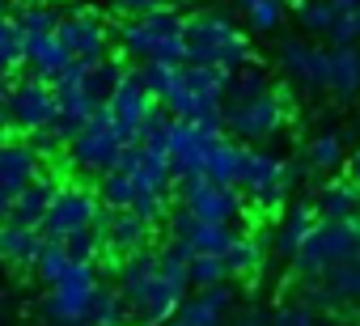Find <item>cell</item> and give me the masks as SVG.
Masks as SVG:
<instances>
[{"instance_id": "cb8c5ba5", "label": "cell", "mask_w": 360, "mask_h": 326, "mask_svg": "<svg viewBox=\"0 0 360 326\" xmlns=\"http://www.w3.org/2000/svg\"><path fill=\"white\" fill-rule=\"evenodd\" d=\"M318 221H352L360 216V183L356 178H335L314 195Z\"/></svg>"}, {"instance_id": "db71d44e", "label": "cell", "mask_w": 360, "mask_h": 326, "mask_svg": "<svg viewBox=\"0 0 360 326\" xmlns=\"http://www.w3.org/2000/svg\"><path fill=\"white\" fill-rule=\"evenodd\" d=\"M9 5H13V0H0V13H9Z\"/></svg>"}, {"instance_id": "f5cc1de1", "label": "cell", "mask_w": 360, "mask_h": 326, "mask_svg": "<svg viewBox=\"0 0 360 326\" xmlns=\"http://www.w3.org/2000/svg\"><path fill=\"white\" fill-rule=\"evenodd\" d=\"M233 5H238V9H242V13H246V9H250V5H255V0H233Z\"/></svg>"}, {"instance_id": "f907efd6", "label": "cell", "mask_w": 360, "mask_h": 326, "mask_svg": "<svg viewBox=\"0 0 360 326\" xmlns=\"http://www.w3.org/2000/svg\"><path fill=\"white\" fill-rule=\"evenodd\" d=\"M347 174H352V178H356V183H360V152H356V157H352V161H347Z\"/></svg>"}, {"instance_id": "7bdbcfd3", "label": "cell", "mask_w": 360, "mask_h": 326, "mask_svg": "<svg viewBox=\"0 0 360 326\" xmlns=\"http://www.w3.org/2000/svg\"><path fill=\"white\" fill-rule=\"evenodd\" d=\"M326 39H330V47H356V39H360V26H356V13H339Z\"/></svg>"}, {"instance_id": "11a10c76", "label": "cell", "mask_w": 360, "mask_h": 326, "mask_svg": "<svg viewBox=\"0 0 360 326\" xmlns=\"http://www.w3.org/2000/svg\"><path fill=\"white\" fill-rule=\"evenodd\" d=\"M68 326H89V322H68Z\"/></svg>"}, {"instance_id": "2e32d148", "label": "cell", "mask_w": 360, "mask_h": 326, "mask_svg": "<svg viewBox=\"0 0 360 326\" xmlns=\"http://www.w3.org/2000/svg\"><path fill=\"white\" fill-rule=\"evenodd\" d=\"M153 229H157V225H148V221L136 216L131 208H106V212L98 216L102 246H106V254H110L115 263L127 259V254L148 250V246H153Z\"/></svg>"}, {"instance_id": "f1b7e54d", "label": "cell", "mask_w": 360, "mask_h": 326, "mask_svg": "<svg viewBox=\"0 0 360 326\" xmlns=\"http://www.w3.org/2000/svg\"><path fill=\"white\" fill-rule=\"evenodd\" d=\"M89 326H131V309H127V301H123V292L119 288H106V284H98V292H94V305H89V318H85Z\"/></svg>"}, {"instance_id": "f6af8a7d", "label": "cell", "mask_w": 360, "mask_h": 326, "mask_svg": "<svg viewBox=\"0 0 360 326\" xmlns=\"http://www.w3.org/2000/svg\"><path fill=\"white\" fill-rule=\"evenodd\" d=\"M229 326H271V318H267L263 309H246V313H242V318H233Z\"/></svg>"}, {"instance_id": "4316f807", "label": "cell", "mask_w": 360, "mask_h": 326, "mask_svg": "<svg viewBox=\"0 0 360 326\" xmlns=\"http://www.w3.org/2000/svg\"><path fill=\"white\" fill-rule=\"evenodd\" d=\"M330 93L339 102H352L360 93V47H335L330 51Z\"/></svg>"}, {"instance_id": "c3c4849f", "label": "cell", "mask_w": 360, "mask_h": 326, "mask_svg": "<svg viewBox=\"0 0 360 326\" xmlns=\"http://www.w3.org/2000/svg\"><path fill=\"white\" fill-rule=\"evenodd\" d=\"M9 131H13V119H9V110H0V144L9 140Z\"/></svg>"}, {"instance_id": "816d5d0a", "label": "cell", "mask_w": 360, "mask_h": 326, "mask_svg": "<svg viewBox=\"0 0 360 326\" xmlns=\"http://www.w3.org/2000/svg\"><path fill=\"white\" fill-rule=\"evenodd\" d=\"M284 5H288V9H297V13H301V9H305V5H314V0H284Z\"/></svg>"}, {"instance_id": "836d02e7", "label": "cell", "mask_w": 360, "mask_h": 326, "mask_svg": "<svg viewBox=\"0 0 360 326\" xmlns=\"http://www.w3.org/2000/svg\"><path fill=\"white\" fill-rule=\"evenodd\" d=\"M136 178L127 174V170H110V174H102V187H98V200L106 204V208H131L136 204Z\"/></svg>"}, {"instance_id": "ac0fdd59", "label": "cell", "mask_w": 360, "mask_h": 326, "mask_svg": "<svg viewBox=\"0 0 360 326\" xmlns=\"http://www.w3.org/2000/svg\"><path fill=\"white\" fill-rule=\"evenodd\" d=\"M238 305V288L225 280V284H212V288H195L183 309H178V322L183 326H229V313Z\"/></svg>"}, {"instance_id": "e0dca14e", "label": "cell", "mask_w": 360, "mask_h": 326, "mask_svg": "<svg viewBox=\"0 0 360 326\" xmlns=\"http://www.w3.org/2000/svg\"><path fill=\"white\" fill-rule=\"evenodd\" d=\"M119 170H127L140 191H157V195L174 191V166H169V152L165 148H148V144L131 140L123 148V157H119Z\"/></svg>"}, {"instance_id": "4fadbf2b", "label": "cell", "mask_w": 360, "mask_h": 326, "mask_svg": "<svg viewBox=\"0 0 360 326\" xmlns=\"http://www.w3.org/2000/svg\"><path fill=\"white\" fill-rule=\"evenodd\" d=\"M225 140V123H191V119H174L169 131V166L178 174H204L208 152Z\"/></svg>"}, {"instance_id": "d6a6232c", "label": "cell", "mask_w": 360, "mask_h": 326, "mask_svg": "<svg viewBox=\"0 0 360 326\" xmlns=\"http://www.w3.org/2000/svg\"><path fill=\"white\" fill-rule=\"evenodd\" d=\"M305 161H309V170H339L343 166V140L335 136V131H322V136H314L309 140V148H305Z\"/></svg>"}, {"instance_id": "d6986e66", "label": "cell", "mask_w": 360, "mask_h": 326, "mask_svg": "<svg viewBox=\"0 0 360 326\" xmlns=\"http://www.w3.org/2000/svg\"><path fill=\"white\" fill-rule=\"evenodd\" d=\"M43 174V152L34 140H5L0 144V191L18 195Z\"/></svg>"}, {"instance_id": "6da1fadb", "label": "cell", "mask_w": 360, "mask_h": 326, "mask_svg": "<svg viewBox=\"0 0 360 326\" xmlns=\"http://www.w3.org/2000/svg\"><path fill=\"white\" fill-rule=\"evenodd\" d=\"M255 43L250 34L221 9H200L187 18V64H208L221 72H238L255 64Z\"/></svg>"}, {"instance_id": "8fae6325", "label": "cell", "mask_w": 360, "mask_h": 326, "mask_svg": "<svg viewBox=\"0 0 360 326\" xmlns=\"http://www.w3.org/2000/svg\"><path fill=\"white\" fill-rule=\"evenodd\" d=\"M56 39H60L64 51H68L72 60H81V64H102V60H110V26H106L102 13L89 9V5H72V9L60 18Z\"/></svg>"}, {"instance_id": "6f0895ef", "label": "cell", "mask_w": 360, "mask_h": 326, "mask_svg": "<svg viewBox=\"0 0 360 326\" xmlns=\"http://www.w3.org/2000/svg\"><path fill=\"white\" fill-rule=\"evenodd\" d=\"M356 26H360V9H356Z\"/></svg>"}, {"instance_id": "e575fe53", "label": "cell", "mask_w": 360, "mask_h": 326, "mask_svg": "<svg viewBox=\"0 0 360 326\" xmlns=\"http://www.w3.org/2000/svg\"><path fill=\"white\" fill-rule=\"evenodd\" d=\"M169 131H174V115L157 102L153 110H148V119H144V127H140V144H148V148H165L169 152Z\"/></svg>"}, {"instance_id": "30bf717a", "label": "cell", "mask_w": 360, "mask_h": 326, "mask_svg": "<svg viewBox=\"0 0 360 326\" xmlns=\"http://www.w3.org/2000/svg\"><path fill=\"white\" fill-rule=\"evenodd\" d=\"M297 301H305L309 309H326V313L360 309V254L347 263H335L330 271L314 280H297Z\"/></svg>"}, {"instance_id": "9a60e30c", "label": "cell", "mask_w": 360, "mask_h": 326, "mask_svg": "<svg viewBox=\"0 0 360 326\" xmlns=\"http://www.w3.org/2000/svg\"><path fill=\"white\" fill-rule=\"evenodd\" d=\"M276 60H280V72L292 85L309 89V93H322V89L330 93V51H322L314 43H301V39H284Z\"/></svg>"}, {"instance_id": "74e56055", "label": "cell", "mask_w": 360, "mask_h": 326, "mask_svg": "<svg viewBox=\"0 0 360 326\" xmlns=\"http://www.w3.org/2000/svg\"><path fill=\"white\" fill-rule=\"evenodd\" d=\"M187 275H191V288H212V284H225L229 280L221 254H195L191 267H187Z\"/></svg>"}, {"instance_id": "9f6ffc18", "label": "cell", "mask_w": 360, "mask_h": 326, "mask_svg": "<svg viewBox=\"0 0 360 326\" xmlns=\"http://www.w3.org/2000/svg\"><path fill=\"white\" fill-rule=\"evenodd\" d=\"M169 326H183V322H178V318H174V322H169Z\"/></svg>"}, {"instance_id": "7a4b0ae2", "label": "cell", "mask_w": 360, "mask_h": 326, "mask_svg": "<svg viewBox=\"0 0 360 326\" xmlns=\"http://www.w3.org/2000/svg\"><path fill=\"white\" fill-rule=\"evenodd\" d=\"M119 51L136 64H187V18L178 9H153L119 26Z\"/></svg>"}, {"instance_id": "681fc988", "label": "cell", "mask_w": 360, "mask_h": 326, "mask_svg": "<svg viewBox=\"0 0 360 326\" xmlns=\"http://www.w3.org/2000/svg\"><path fill=\"white\" fill-rule=\"evenodd\" d=\"M330 5H335L339 13H356V9H360V0H330Z\"/></svg>"}, {"instance_id": "f546056e", "label": "cell", "mask_w": 360, "mask_h": 326, "mask_svg": "<svg viewBox=\"0 0 360 326\" xmlns=\"http://www.w3.org/2000/svg\"><path fill=\"white\" fill-rule=\"evenodd\" d=\"M18 68H26V30L13 13H0V72L13 77Z\"/></svg>"}, {"instance_id": "ffe728a7", "label": "cell", "mask_w": 360, "mask_h": 326, "mask_svg": "<svg viewBox=\"0 0 360 326\" xmlns=\"http://www.w3.org/2000/svg\"><path fill=\"white\" fill-rule=\"evenodd\" d=\"M157 106V98L127 72L123 77V85L110 93V102H106V110H110V119H115V127L123 131V140H136L140 136V127H144V119H148V110Z\"/></svg>"}, {"instance_id": "603a6c76", "label": "cell", "mask_w": 360, "mask_h": 326, "mask_svg": "<svg viewBox=\"0 0 360 326\" xmlns=\"http://www.w3.org/2000/svg\"><path fill=\"white\" fill-rule=\"evenodd\" d=\"M43 246H47L43 229L18 225V221H5V225H0V259L13 263V267H30V271H34V259L43 254Z\"/></svg>"}, {"instance_id": "9c48e42d", "label": "cell", "mask_w": 360, "mask_h": 326, "mask_svg": "<svg viewBox=\"0 0 360 326\" xmlns=\"http://www.w3.org/2000/svg\"><path fill=\"white\" fill-rule=\"evenodd\" d=\"M169 195L183 208H191L200 221H217V225H233L250 204L242 187H221V183H208L204 174H178Z\"/></svg>"}, {"instance_id": "7dc6e473", "label": "cell", "mask_w": 360, "mask_h": 326, "mask_svg": "<svg viewBox=\"0 0 360 326\" xmlns=\"http://www.w3.org/2000/svg\"><path fill=\"white\" fill-rule=\"evenodd\" d=\"M9 93H13V77H9V72H0V110H5Z\"/></svg>"}, {"instance_id": "ba28073f", "label": "cell", "mask_w": 360, "mask_h": 326, "mask_svg": "<svg viewBox=\"0 0 360 326\" xmlns=\"http://www.w3.org/2000/svg\"><path fill=\"white\" fill-rule=\"evenodd\" d=\"M131 140H123V131L115 127V119H110V110L102 106L89 123H85V131L68 144V161H72V170H81V174H110V170H119V157H123V148H127Z\"/></svg>"}, {"instance_id": "d590c367", "label": "cell", "mask_w": 360, "mask_h": 326, "mask_svg": "<svg viewBox=\"0 0 360 326\" xmlns=\"http://www.w3.org/2000/svg\"><path fill=\"white\" fill-rule=\"evenodd\" d=\"M64 250H68V259H72V263H98V254H106V246H102V233H98V225H89V229H77V233H68V237H64Z\"/></svg>"}, {"instance_id": "277c9868", "label": "cell", "mask_w": 360, "mask_h": 326, "mask_svg": "<svg viewBox=\"0 0 360 326\" xmlns=\"http://www.w3.org/2000/svg\"><path fill=\"white\" fill-rule=\"evenodd\" d=\"M356 254H360V216H352V221H318L309 229V237L301 242L297 259H292V275L314 280V275H322L335 263H347Z\"/></svg>"}, {"instance_id": "4dcf8cb0", "label": "cell", "mask_w": 360, "mask_h": 326, "mask_svg": "<svg viewBox=\"0 0 360 326\" xmlns=\"http://www.w3.org/2000/svg\"><path fill=\"white\" fill-rule=\"evenodd\" d=\"M18 26L26 30V39H43V34H56L60 30V9L56 5H39V0H30V5H18Z\"/></svg>"}, {"instance_id": "f35d334b", "label": "cell", "mask_w": 360, "mask_h": 326, "mask_svg": "<svg viewBox=\"0 0 360 326\" xmlns=\"http://www.w3.org/2000/svg\"><path fill=\"white\" fill-rule=\"evenodd\" d=\"M131 212H136V216H144L148 225H161V221H169L174 204H169V195H157V191H136Z\"/></svg>"}, {"instance_id": "680465c9", "label": "cell", "mask_w": 360, "mask_h": 326, "mask_svg": "<svg viewBox=\"0 0 360 326\" xmlns=\"http://www.w3.org/2000/svg\"><path fill=\"white\" fill-rule=\"evenodd\" d=\"M0 267H5V259H0Z\"/></svg>"}, {"instance_id": "d4e9b609", "label": "cell", "mask_w": 360, "mask_h": 326, "mask_svg": "<svg viewBox=\"0 0 360 326\" xmlns=\"http://www.w3.org/2000/svg\"><path fill=\"white\" fill-rule=\"evenodd\" d=\"M68 64H72V56L64 51V43H60L56 34L26 39V68H30V77H39V81H47V85H51Z\"/></svg>"}, {"instance_id": "bcb514c9", "label": "cell", "mask_w": 360, "mask_h": 326, "mask_svg": "<svg viewBox=\"0 0 360 326\" xmlns=\"http://www.w3.org/2000/svg\"><path fill=\"white\" fill-rule=\"evenodd\" d=\"M13 204H18V195H5V191H0V225L13 221Z\"/></svg>"}, {"instance_id": "1f68e13d", "label": "cell", "mask_w": 360, "mask_h": 326, "mask_svg": "<svg viewBox=\"0 0 360 326\" xmlns=\"http://www.w3.org/2000/svg\"><path fill=\"white\" fill-rule=\"evenodd\" d=\"M178 68H183V64H161V60H148V64H136L131 68V77L161 102L169 89H174V81H178Z\"/></svg>"}, {"instance_id": "5b68a950", "label": "cell", "mask_w": 360, "mask_h": 326, "mask_svg": "<svg viewBox=\"0 0 360 326\" xmlns=\"http://www.w3.org/2000/svg\"><path fill=\"white\" fill-rule=\"evenodd\" d=\"M292 115V98L284 89H267V93H255V98H242V102H225L221 106V123L229 136L238 140H267L276 131H284Z\"/></svg>"}, {"instance_id": "ab89813d", "label": "cell", "mask_w": 360, "mask_h": 326, "mask_svg": "<svg viewBox=\"0 0 360 326\" xmlns=\"http://www.w3.org/2000/svg\"><path fill=\"white\" fill-rule=\"evenodd\" d=\"M335 18H339V9L330 5V0H314V5H305L301 9V26L309 30V34H330V26H335Z\"/></svg>"}, {"instance_id": "44dd1931", "label": "cell", "mask_w": 360, "mask_h": 326, "mask_svg": "<svg viewBox=\"0 0 360 326\" xmlns=\"http://www.w3.org/2000/svg\"><path fill=\"white\" fill-rule=\"evenodd\" d=\"M64 191V183H60V174H51V170H43L26 191H18V204H13V221L18 225H30V229H43V221H47V212H51V204H56V195Z\"/></svg>"}, {"instance_id": "7402d4cb", "label": "cell", "mask_w": 360, "mask_h": 326, "mask_svg": "<svg viewBox=\"0 0 360 326\" xmlns=\"http://www.w3.org/2000/svg\"><path fill=\"white\" fill-rule=\"evenodd\" d=\"M318 225V208H314V200H297V204H288L284 208V216H280V225H276V237H271V250L280 254V259H297V250H301V242L309 237V229Z\"/></svg>"}, {"instance_id": "60d3db41", "label": "cell", "mask_w": 360, "mask_h": 326, "mask_svg": "<svg viewBox=\"0 0 360 326\" xmlns=\"http://www.w3.org/2000/svg\"><path fill=\"white\" fill-rule=\"evenodd\" d=\"M271 326H322V322H318V309H309L305 301H284L271 313Z\"/></svg>"}, {"instance_id": "ee69618b", "label": "cell", "mask_w": 360, "mask_h": 326, "mask_svg": "<svg viewBox=\"0 0 360 326\" xmlns=\"http://www.w3.org/2000/svg\"><path fill=\"white\" fill-rule=\"evenodd\" d=\"M169 0H115V9L127 13V18H140V13H153V9H165Z\"/></svg>"}, {"instance_id": "52a82bcc", "label": "cell", "mask_w": 360, "mask_h": 326, "mask_svg": "<svg viewBox=\"0 0 360 326\" xmlns=\"http://www.w3.org/2000/svg\"><path fill=\"white\" fill-rule=\"evenodd\" d=\"M98 292V267L94 263H72L39 301V318L47 326H68V322H85L89 305Z\"/></svg>"}, {"instance_id": "8992f818", "label": "cell", "mask_w": 360, "mask_h": 326, "mask_svg": "<svg viewBox=\"0 0 360 326\" xmlns=\"http://www.w3.org/2000/svg\"><path fill=\"white\" fill-rule=\"evenodd\" d=\"M242 191H246V200L255 204V212L259 216H284V208H288V161L284 157H276V152H267V148H246V157H242V183H238Z\"/></svg>"}, {"instance_id": "5bb4252c", "label": "cell", "mask_w": 360, "mask_h": 326, "mask_svg": "<svg viewBox=\"0 0 360 326\" xmlns=\"http://www.w3.org/2000/svg\"><path fill=\"white\" fill-rule=\"evenodd\" d=\"M102 212H106V204L98 200V191L64 187V191L56 195V204H51L47 221H43V237H47V242H64L68 233L98 225V216H102Z\"/></svg>"}, {"instance_id": "7c38bea8", "label": "cell", "mask_w": 360, "mask_h": 326, "mask_svg": "<svg viewBox=\"0 0 360 326\" xmlns=\"http://www.w3.org/2000/svg\"><path fill=\"white\" fill-rule=\"evenodd\" d=\"M9 119H13V131H26V136H39L56 123L60 115V98H56V85L39 81V77H22L13 81V93L5 102Z\"/></svg>"}, {"instance_id": "8d00e7d4", "label": "cell", "mask_w": 360, "mask_h": 326, "mask_svg": "<svg viewBox=\"0 0 360 326\" xmlns=\"http://www.w3.org/2000/svg\"><path fill=\"white\" fill-rule=\"evenodd\" d=\"M68 267H72V259H68L64 242H47V246H43V254L34 259V275H39L47 288H51V284H56V280H60Z\"/></svg>"}, {"instance_id": "3957f363", "label": "cell", "mask_w": 360, "mask_h": 326, "mask_svg": "<svg viewBox=\"0 0 360 326\" xmlns=\"http://www.w3.org/2000/svg\"><path fill=\"white\" fill-rule=\"evenodd\" d=\"M233 72L208 68V64H183L178 68L174 89L161 98V106L174 119H191V123H221V106H225V89H229Z\"/></svg>"}, {"instance_id": "83f0119b", "label": "cell", "mask_w": 360, "mask_h": 326, "mask_svg": "<svg viewBox=\"0 0 360 326\" xmlns=\"http://www.w3.org/2000/svg\"><path fill=\"white\" fill-rule=\"evenodd\" d=\"M242 157H246V148H242V144L221 140V144L208 152L204 178H208V183H221V187H238V183H242Z\"/></svg>"}, {"instance_id": "484cf974", "label": "cell", "mask_w": 360, "mask_h": 326, "mask_svg": "<svg viewBox=\"0 0 360 326\" xmlns=\"http://www.w3.org/2000/svg\"><path fill=\"white\" fill-rule=\"evenodd\" d=\"M263 250H267L263 237L238 233L233 246L225 250V271H229V280H255V275L263 271Z\"/></svg>"}, {"instance_id": "b9f144b4", "label": "cell", "mask_w": 360, "mask_h": 326, "mask_svg": "<svg viewBox=\"0 0 360 326\" xmlns=\"http://www.w3.org/2000/svg\"><path fill=\"white\" fill-rule=\"evenodd\" d=\"M246 18H250L255 30H276L284 22V0H255L246 9Z\"/></svg>"}]
</instances>
